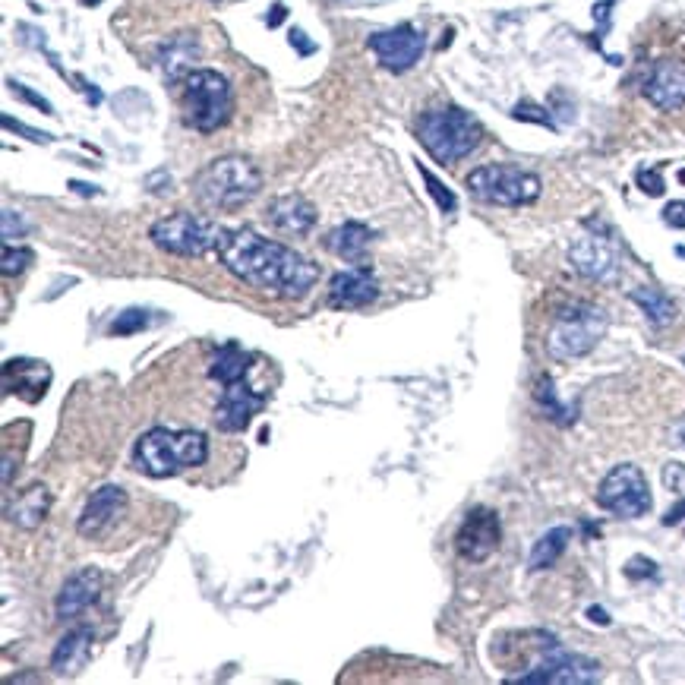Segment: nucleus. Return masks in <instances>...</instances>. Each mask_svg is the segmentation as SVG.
<instances>
[{"instance_id":"e433bc0d","label":"nucleus","mask_w":685,"mask_h":685,"mask_svg":"<svg viewBox=\"0 0 685 685\" xmlns=\"http://www.w3.org/2000/svg\"><path fill=\"white\" fill-rule=\"evenodd\" d=\"M10 89L19 95V98H26L29 105H35L38 111H45V114H54V108L48 105V98H42V95H35L32 89H26V86H19V83H10Z\"/></svg>"},{"instance_id":"7c9ffc66","label":"nucleus","mask_w":685,"mask_h":685,"mask_svg":"<svg viewBox=\"0 0 685 685\" xmlns=\"http://www.w3.org/2000/svg\"><path fill=\"white\" fill-rule=\"evenodd\" d=\"M149 326V313L143 310H127V313H120L114 322H111V335H133V332H143Z\"/></svg>"},{"instance_id":"a878e982","label":"nucleus","mask_w":685,"mask_h":685,"mask_svg":"<svg viewBox=\"0 0 685 685\" xmlns=\"http://www.w3.org/2000/svg\"><path fill=\"white\" fill-rule=\"evenodd\" d=\"M196 38L193 35H177L171 38L168 45H161V67H165L168 79H177V76H187L190 67H193V60H196Z\"/></svg>"},{"instance_id":"9b49d317","label":"nucleus","mask_w":685,"mask_h":685,"mask_svg":"<svg viewBox=\"0 0 685 685\" xmlns=\"http://www.w3.org/2000/svg\"><path fill=\"white\" fill-rule=\"evenodd\" d=\"M370 51L376 60L392 73H408L417 60L423 57V32L414 26H395L386 32L370 35Z\"/></svg>"},{"instance_id":"a211bd4d","label":"nucleus","mask_w":685,"mask_h":685,"mask_svg":"<svg viewBox=\"0 0 685 685\" xmlns=\"http://www.w3.org/2000/svg\"><path fill=\"white\" fill-rule=\"evenodd\" d=\"M569 263L578 275L591 281H613L616 278V253L603 237H581L569 247Z\"/></svg>"},{"instance_id":"f03ea898","label":"nucleus","mask_w":685,"mask_h":685,"mask_svg":"<svg viewBox=\"0 0 685 685\" xmlns=\"http://www.w3.org/2000/svg\"><path fill=\"white\" fill-rule=\"evenodd\" d=\"M209 458V439L199 430H168L152 427L149 433L139 436L133 449V465L146 477H174L187 468L206 465Z\"/></svg>"},{"instance_id":"6e6552de","label":"nucleus","mask_w":685,"mask_h":685,"mask_svg":"<svg viewBox=\"0 0 685 685\" xmlns=\"http://www.w3.org/2000/svg\"><path fill=\"white\" fill-rule=\"evenodd\" d=\"M221 225L215 221L203 218V215H193V212H174L168 218H158L149 237L158 250H165L171 256H206L209 250L218 247V237H221Z\"/></svg>"},{"instance_id":"cd10ccee","label":"nucleus","mask_w":685,"mask_h":685,"mask_svg":"<svg viewBox=\"0 0 685 685\" xmlns=\"http://www.w3.org/2000/svg\"><path fill=\"white\" fill-rule=\"evenodd\" d=\"M537 401L543 405V411H547V417L550 420H556V423H572L575 420V408H562L559 405V398H556V389H553V379L550 376H543L540 382H537Z\"/></svg>"},{"instance_id":"a18cd8bd","label":"nucleus","mask_w":685,"mask_h":685,"mask_svg":"<svg viewBox=\"0 0 685 685\" xmlns=\"http://www.w3.org/2000/svg\"><path fill=\"white\" fill-rule=\"evenodd\" d=\"M83 4H89V7H92V4H98V0H83Z\"/></svg>"},{"instance_id":"72a5a7b5","label":"nucleus","mask_w":685,"mask_h":685,"mask_svg":"<svg viewBox=\"0 0 685 685\" xmlns=\"http://www.w3.org/2000/svg\"><path fill=\"white\" fill-rule=\"evenodd\" d=\"M4 127L13 130V133H19V136H26V139H32V143H51L48 133H38V130L26 127V124H19V120H13L10 114H4Z\"/></svg>"},{"instance_id":"7ed1b4c3","label":"nucleus","mask_w":685,"mask_h":685,"mask_svg":"<svg viewBox=\"0 0 685 685\" xmlns=\"http://www.w3.org/2000/svg\"><path fill=\"white\" fill-rule=\"evenodd\" d=\"M263 190V174L244 155H225L206 165L193 180V193L209 209H237Z\"/></svg>"},{"instance_id":"37998d69","label":"nucleus","mask_w":685,"mask_h":685,"mask_svg":"<svg viewBox=\"0 0 685 685\" xmlns=\"http://www.w3.org/2000/svg\"><path fill=\"white\" fill-rule=\"evenodd\" d=\"M73 190H79V193H86V196H92V193H95V187H83V184H73Z\"/></svg>"},{"instance_id":"f704fd0d","label":"nucleus","mask_w":685,"mask_h":685,"mask_svg":"<svg viewBox=\"0 0 685 685\" xmlns=\"http://www.w3.org/2000/svg\"><path fill=\"white\" fill-rule=\"evenodd\" d=\"M13 234H16V237H23V234H26V221L19 218V212L4 209V240H7V244L13 240Z\"/></svg>"},{"instance_id":"ea45409f","label":"nucleus","mask_w":685,"mask_h":685,"mask_svg":"<svg viewBox=\"0 0 685 685\" xmlns=\"http://www.w3.org/2000/svg\"><path fill=\"white\" fill-rule=\"evenodd\" d=\"M679 521H685V499H682V502H676V506L667 512V518H663V525L673 528V525H679Z\"/></svg>"},{"instance_id":"c85d7f7f","label":"nucleus","mask_w":685,"mask_h":685,"mask_svg":"<svg viewBox=\"0 0 685 685\" xmlns=\"http://www.w3.org/2000/svg\"><path fill=\"white\" fill-rule=\"evenodd\" d=\"M417 168H420V177H423V184H427L430 196L436 199L439 212H455V209H458V199H455V193H452L446 184H439V177H436L430 168H423V165H417Z\"/></svg>"},{"instance_id":"2eb2a0df","label":"nucleus","mask_w":685,"mask_h":685,"mask_svg":"<svg viewBox=\"0 0 685 685\" xmlns=\"http://www.w3.org/2000/svg\"><path fill=\"white\" fill-rule=\"evenodd\" d=\"M379 297V281L370 266H351L332 275L329 281V304L335 310H364Z\"/></svg>"},{"instance_id":"f8f14e48","label":"nucleus","mask_w":685,"mask_h":685,"mask_svg":"<svg viewBox=\"0 0 685 685\" xmlns=\"http://www.w3.org/2000/svg\"><path fill=\"white\" fill-rule=\"evenodd\" d=\"M499 540H502L499 515L487 506H477L468 512L465 521H461V528L455 534V547L468 562H483L496 553Z\"/></svg>"},{"instance_id":"4468645a","label":"nucleus","mask_w":685,"mask_h":685,"mask_svg":"<svg viewBox=\"0 0 685 685\" xmlns=\"http://www.w3.org/2000/svg\"><path fill=\"white\" fill-rule=\"evenodd\" d=\"M266 398L256 395L253 389H247V382L240 379L234 386H225V395L215 405V427L221 433H244L250 427V420L263 411Z\"/></svg>"},{"instance_id":"39448f33","label":"nucleus","mask_w":685,"mask_h":685,"mask_svg":"<svg viewBox=\"0 0 685 685\" xmlns=\"http://www.w3.org/2000/svg\"><path fill=\"white\" fill-rule=\"evenodd\" d=\"M607 332V313L584 300L562 304L553 316V329L547 335V351L553 360H578L597 348Z\"/></svg>"},{"instance_id":"9d476101","label":"nucleus","mask_w":685,"mask_h":685,"mask_svg":"<svg viewBox=\"0 0 685 685\" xmlns=\"http://www.w3.org/2000/svg\"><path fill=\"white\" fill-rule=\"evenodd\" d=\"M597 502L603 512L616 518H641L651 512V487L638 465H616L597 487Z\"/></svg>"},{"instance_id":"4c0bfd02","label":"nucleus","mask_w":685,"mask_h":685,"mask_svg":"<svg viewBox=\"0 0 685 685\" xmlns=\"http://www.w3.org/2000/svg\"><path fill=\"white\" fill-rule=\"evenodd\" d=\"M663 221L673 228H685V199H676L667 209H663Z\"/></svg>"},{"instance_id":"2f4dec72","label":"nucleus","mask_w":685,"mask_h":685,"mask_svg":"<svg viewBox=\"0 0 685 685\" xmlns=\"http://www.w3.org/2000/svg\"><path fill=\"white\" fill-rule=\"evenodd\" d=\"M512 117H515V120H531V124H543V127H553L550 114L543 111V108H537V105H531V102H521V105L512 111Z\"/></svg>"},{"instance_id":"20e7f679","label":"nucleus","mask_w":685,"mask_h":685,"mask_svg":"<svg viewBox=\"0 0 685 685\" xmlns=\"http://www.w3.org/2000/svg\"><path fill=\"white\" fill-rule=\"evenodd\" d=\"M417 139L439 165H455V161H461L480 146L483 127L468 111L449 105V108H433L427 114H420Z\"/></svg>"},{"instance_id":"0eeeda50","label":"nucleus","mask_w":685,"mask_h":685,"mask_svg":"<svg viewBox=\"0 0 685 685\" xmlns=\"http://www.w3.org/2000/svg\"><path fill=\"white\" fill-rule=\"evenodd\" d=\"M468 190L490 206H531L540 196V177L518 165H483L468 174Z\"/></svg>"},{"instance_id":"b1692460","label":"nucleus","mask_w":685,"mask_h":685,"mask_svg":"<svg viewBox=\"0 0 685 685\" xmlns=\"http://www.w3.org/2000/svg\"><path fill=\"white\" fill-rule=\"evenodd\" d=\"M247 367H250V354L237 345V341H228V345H221L212 357L209 364V376L215 382H221V386H234V382H240L247 376Z\"/></svg>"},{"instance_id":"423d86ee","label":"nucleus","mask_w":685,"mask_h":685,"mask_svg":"<svg viewBox=\"0 0 685 685\" xmlns=\"http://www.w3.org/2000/svg\"><path fill=\"white\" fill-rule=\"evenodd\" d=\"M234 111L231 83L218 70H190L184 76V117L199 133L225 127Z\"/></svg>"},{"instance_id":"ddd939ff","label":"nucleus","mask_w":685,"mask_h":685,"mask_svg":"<svg viewBox=\"0 0 685 685\" xmlns=\"http://www.w3.org/2000/svg\"><path fill=\"white\" fill-rule=\"evenodd\" d=\"M127 509V493L117 483H105L102 490H95L86 502L83 515L76 521V531L83 537H105L111 525H117V518Z\"/></svg>"},{"instance_id":"6ab92c4d","label":"nucleus","mask_w":685,"mask_h":685,"mask_svg":"<svg viewBox=\"0 0 685 685\" xmlns=\"http://www.w3.org/2000/svg\"><path fill=\"white\" fill-rule=\"evenodd\" d=\"M51 386V367L42 360H7L4 364V389L10 395H23L26 401H38Z\"/></svg>"},{"instance_id":"aec40b11","label":"nucleus","mask_w":685,"mask_h":685,"mask_svg":"<svg viewBox=\"0 0 685 685\" xmlns=\"http://www.w3.org/2000/svg\"><path fill=\"white\" fill-rule=\"evenodd\" d=\"M269 221L278 228V231H285V234H297V237H304L313 225H316V209L310 199L304 196H297V193H288V196H278L269 203L266 209Z\"/></svg>"},{"instance_id":"412c9836","label":"nucleus","mask_w":685,"mask_h":685,"mask_svg":"<svg viewBox=\"0 0 685 685\" xmlns=\"http://www.w3.org/2000/svg\"><path fill=\"white\" fill-rule=\"evenodd\" d=\"M370 240H373V231L367 225H360V221H345V225H338L326 234V250L335 253L338 259H345V263L364 266Z\"/></svg>"},{"instance_id":"58836bf2","label":"nucleus","mask_w":685,"mask_h":685,"mask_svg":"<svg viewBox=\"0 0 685 685\" xmlns=\"http://www.w3.org/2000/svg\"><path fill=\"white\" fill-rule=\"evenodd\" d=\"M291 45H294V48H297L300 54H304V57L316 51V45H313V42H310V38L304 35V29H291Z\"/></svg>"},{"instance_id":"79ce46f5","label":"nucleus","mask_w":685,"mask_h":685,"mask_svg":"<svg viewBox=\"0 0 685 685\" xmlns=\"http://www.w3.org/2000/svg\"><path fill=\"white\" fill-rule=\"evenodd\" d=\"M281 19H285V7H281V4H275V10H272V16H269V26H278Z\"/></svg>"},{"instance_id":"bb28decb","label":"nucleus","mask_w":685,"mask_h":685,"mask_svg":"<svg viewBox=\"0 0 685 685\" xmlns=\"http://www.w3.org/2000/svg\"><path fill=\"white\" fill-rule=\"evenodd\" d=\"M629 297L644 310V316H648L657 329L670 326V322L676 319V304L663 291H657V288H635Z\"/></svg>"},{"instance_id":"4be33fe9","label":"nucleus","mask_w":685,"mask_h":685,"mask_svg":"<svg viewBox=\"0 0 685 685\" xmlns=\"http://www.w3.org/2000/svg\"><path fill=\"white\" fill-rule=\"evenodd\" d=\"M92 641H95V635L86 626L67 632L64 638H60L57 648H54V654H51V670L60 673V676L79 673L89 663V657H92Z\"/></svg>"},{"instance_id":"5701e85b","label":"nucleus","mask_w":685,"mask_h":685,"mask_svg":"<svg viewBox=\"0 0 685 685\" xmlns=\"http://www.w3.org/2000/svg\"><path fill=\"white\" fill-rule=\"evenodd\" d=\"M48 512H51V493H48V487H45V483H32L26 493L16 496V502L7 509V518L13 521L16 528L35 531L48 518Z\"/></svg>"},{"instance_id":"dca6fc26","label":"nucleus","mask_w":685,"mask_h":685,"mask_svg":"<svg viewBox=\"0 0 685 685\" xmlns=\"http://www.w3.org/2000/svg\"><path fill=\"white\" fill-rule=\"evenodd\" d=\"M644 98L660 111H679L685 105V64L657 60L644 76Z\"/></svg>"},{"instance_id":"f3484780","label":"nucleus","mask_w":685,"mask_h":685,"mask_svg":"<svg viewBox=\"0 0 685 685\" xmlns=\"http://www.w3.org/2000/svg\"><path fill=\"white\" fill-rule=\"evenodd\" d=\"M102 588H105V575H102V569L86 566V569L73 572V575L64 581V588H60V594H57V603H54L57 619H76V616H83V613L92 607V603L98 600Z\"/></svg>"},{"instance_id":"393cba45","label":"nucleus","mask_w":685,"mask_h":685,"mask_svg":"<svg viewBox=\"0 0 685 685\" xmlns=\"http://www.w3.org/2000/svg\"><path fill=\"white\" fill-rule=\"evenodd\" d=\"M569 540H572V528H566V525L550 528L547 534H543V537L534 543L531 559H528V569H531V572H543V569H550L553 562H556L562 553H566Z\"/></svg>"},{"instance_id":"c756f323","label":"nucleus","mask_w":685,"mask_h":685,"mask_svg":"<svg viewBox=\"0 0 685 685\" xmlns=\"http://www.w3.org/2000/svg\"><path fill=\"white\" fill-rule=\"evenodd\" d=\"M32 263H35L32 250H26V247L13 250V244H4V256H0V272L4 275H19V272H26Z\"/></svg>"},{"instance_id":"49530a36","label":"nucleus","mask_w":685,"mask_h":685,"mask_svg":"<svg viewBox=\"0 0 685 685\" xmlns=\"http://www.w3.org/2000/svg\"><path fill=\"white\" fill-rule=\"evenodd\" d=\"M682 360H685V357H682Z\"/></svg>"},{"instance_id":"a19ab883","label":"nucleus","mask_w":685,"mask_h":685,"mask_svg":"<svg viewBox=\"0 0 685 685\" xmlns=\"http://www.w3.org/2000/svg\"><path fill=\"white\" fill-rule=\"evenodd\" d=\"M588 616H591V622H597V626H610V616H607V610L591 607V610H588Z\"/></svg>"},{"instance_id":"c9c22d12","label":"nucleus","mask_w":685,"mask_h":685,"mask_svg":"<svg viewBox=\"0 0 685 685\" xmlns=\"http://www.w3.org/2000/svg\"><path fill=\"white\" fill-rule=\"evenodd\" d=\"M626 575H629V578H644V575H648V578H654V575H657V566H654V562H651V559H644V556H635V559H629V566H626Z\"/></svg>"},{"instance_id":"1a4fd4ad","label":"nucleus","mask_w":685,"mask_h":685,"mask_svg":"<svg viewBox=\"0 0 685 685\" xmlns=\"http://www.w3.org/2000/svg\"><path fill=\"white\" fill-rule=\"evenodd\" d=\"M509 682H525V685H594L600 682V663L584 657V654H572L566 648H559L556 638H547L543 651L537 657L534 667H528V673L512 676Z\"/></svg>"},{"instance_id":"f257e3e1","label":"nucleus","mask_w":685,"mask_h":685,"mask_svg":"<svg viewBox=\"0 0 685 685\" xmlns=\"http://www.w3.org/2000/svg\"><path fill=\"white\" fill-rule=\"evenodd\" d=\"M218 259L234 278L278 297H304L319 278V266L297 250L269 240L253 228H225L218 237Z\"/></svg>"},{"instance_id":"c03bdc74","label":"nucleus","mask_w":685,"mask_h":685,"mask_svg":"<svg viewBox=\"0 0 685 685\" xmlns=\"http://www.w3.org/2000/svg\"><path fill=\"white\" fill-rule=\"evenodd\" d=\"M679 180H682V184H685V168H682V171H679Z\"/></svg>"},{"instance_id":"473e14b6","label":"nucleus","mask_w":685,"mask_h":685,"mask_svg":"<svg viewBox=\"0 0 685 685\" xmlns=\"http://www.w3.org/2000/svg\"><path fill=\"white\" fill-rule=\"evenodd\" d=\"M638 187L648 193V196H663V177H660V171H638Z\"/></svg>"}]
</instances>
